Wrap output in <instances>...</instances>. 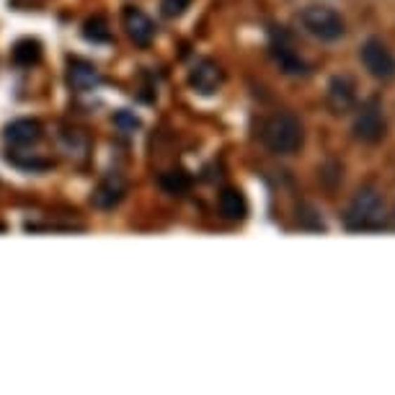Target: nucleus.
Instances as JSON below:
<instances>
[{"label": "nucleus", "mask_w": 395, "mask_h": 395, "mask_svg": "<svg viewBox=\"0 0 395 395\" xmlns=\"http://www.w3.org/2000/svg\"><path fill=\"white\" fill-rule=\"evenodd\" d=\"M220 214L225 220H245L248 202L238 189H225L220 194Z\"/></svg>", "instance_id": "obj_12"}, {"label": "nucleus", "mask_w": 395, "mask_h": 395, "mask_svg": "<svg viewBox=\"0 0 395 395\" xmlns=\"http://www.w3.org/2000/svg\"><path fill=\"white\" fill-rule=\"evenodd\" d=\"M83 37H86L88 41H96V44H101V41H109L111 39V32H109V24H106V18H101V16L88 18L86 26H83Z\"/></svg>", "instance_id": "obj_15"}, {"label": "nucleus", "mask_w": 395, "mask_h": 395, "mask_svg": "<svg viewBox=\"0 0 395 395\" xmlns=\"http://www.w3.org/2000/svg\"><path fill=\"white\" fill-rule=\"evenodd\" d=\"M124 29H127V34H129V39L135 41V44H140V47H148L153 41V37H155L153 21L145 16L143 11L132 8V6L124 11Z\"/></svg>", "instance_id": "obj_8"}, {"label": "nucleus", "mask_w": 395, "mask_h": 395, "mask_svg": "<svg viewBox=\"0 0 395 395\" xmlns=\"http://www.w3.org/2000/svg\"><path fill=\"white\" fill-rule=\"evenodd\" d=\"M351 129H354L356 140H362V143H367V145L380 143L387 132V122H385L382 109H380V103L377 101L364 103L362 109H359V114H356Z\"/></svg>", "instance_id": "obj_5"}, {"label": "nucleus", "mask_w": 395, "mask_h": 395, "mask_svg": "<svg viewBox=\"0 0 395 395\" xmlns=\"http://www.w3.org/2000/svg\"><path fill=\"white\" fill-rule=\"evenodd\" d=\"M274 60H277L279 67H282L287 75H300V72H305V63L294 55L292 49H287L285 44H277V47H274Z\"/></svg>", "instance_id": "obj_14"}, {"label": "nucleus", "mask_w": 395, "mask_h": 395, "mask_svg": "<svg viewBox=\"0 0 395 395\" xmlns=\"http://www.w3.org/2000/svg\"><path fill=\"white\" fill-rule=\"evenodd\" d=\"M160 186H163L168 194H186L191 181L183 171H166V174L160 176Z\"/></svg>", "instance_id": "obj_16"}, {"label": "nucleus", "mask_w": 395, "mask_h": 395, "mask_svg": "<svg viewBox=\"0 0 395 395\" xmlns=\"http://www.w3.org/2000/svg\"><path fill=\"white\" fill-rule=\"evenodd\" d=\"M325 101L333 109V114H347V111L354 109L356 103V86L349 75H336L328 83V93H325Z\"/></svg>", "instance_id": "obj_6"}, {"label": "nucleus", "mask_w": 395, "mask_h": 395, "mask_svg": "<svg viewBox=\"0 0 395 395\" xmlns=\"http://www.w3.org/2000/svg\"><path fill=\"white\" fill-rule=\"evenodd\" d=\"M300 21L305 26V32L313 34L320 41H336L347 34V24L339 16V11H333L331 6H308L300 13Z\"/></svg>", "instance_id": "obj_3"}, {"label": "nucleus", "mask_w": 395, "mask_h": 395, "mask_svg": "<svg viewBox=\"0 0 395 395\" xmlns=\"http://www.w3.org/2000/svg\"><path fill=\"white\" fill-rule=\"evenodd\" d=\"M189 6H191V0H163V3H160V8H163V16H168V18L183 16Z\"/></svg>", "instance_id": "obj_17"}, {"label": "nucleus", "mask_w": 395, "mask_h": 395, "mask_svg": "<svg viewBox=\"0 0 395 395\" xmlns=\"http://www.w3.org/2000/svg\"><path fill=\"white\" fill-rule=\"evenodd\" d=\"M189 83H191V88H194L197 93H202V96L214 93V91L220 88V83H222L220 65L212 63V60H202V63H199L197 67L191 70Z\"/></svg>", "instance_id": "obj_7"}, {"label": "nucleus", "mask_w": 395, "mask_h": 395, "mask_svg": "<svg viewBox=\"0 0 395 395\" xmlns=\"http://www.w3.org/2000/svg\"><path fill=\"white\" fill-rule=\"evenodd\" d=\"M41 137V127L34 119H16L6 127V140L11 145H32Z\"/></svg>", "instance_id": "obj_11"}, {"label": "nucleus", "mask_w": 395, "mask_h": 395, "mask_svg": "<svg viewBox=\"0 0 395 395\" xmlns=\"http://www.w3.org/2000/svg\"><path fill=\"white\" fill-rule=\"evenodd\" d=\"M114 122H117L119 127H124V129H135L140 122H137V117H132V114H127V111H119L117 117H114Z\"/></svg>", "instance_id": "obj_18"}, {"label": "nucleus", "mask_w": 395, "mask_h": 395, "mask_svg": "<svg viewBox=\"0 0 395 395\" xmlns=\"http://www.w3.org/2000/svg\"><path fill=\"white\" fill-rule=\"evenodd\" d=\"M67 80L75 91H93L98 83H101V75L91 63H83V60H72L70 67H67Z\"/></svg>", "instance_id": "obj_10"}, {"label": "nucleus", "mask_w": 395, "mask_h": 395, "mask_svg": "<svg viewBox=\"0 0 395 395\" xmlns=\"http://www.w3.org/2000/svg\"><path fill=\"white\" fill-rule=\"evenodd\" d=\"M41 60V44L37 39H21L13 44V63L21 67H32Z\"/></svg>", "instance_id": "obj_13"}, {"label": "nucleus", "mask_w": 395, "mask_h": 395, "mask_svg": "<svg viewBox=\"0 0 395 395\" xmlns=\"http://www.w3.org/2000/svg\"><path fill=\"white\" fill-rule=\"evenodd\" d=\"M349 230H377L385 222V207L377 191L362 189L356 191V197L351 199L347 214H344Z\"/></svg>", "instance_id": "obj_2"}, {"label": "nucleus", "mask_w": 395, "mask_h": 395, "mask_svg": "<svg viewBox=\"0 0 395 395\" xmlns=\"http://www.w3.org/2000/svg\"><path fill=\"white\" fill-rule=\"evenodd\" d=\"M302 140H305V129H302V122L290 111H279V114H271L264 127H261V143L266 145L271 153L277 155H292L302 148Z\"/></svg>", "instance_id": "obj_1"}, {"label": "nucleus", "mask_w": 395, "mask_h": 395, "mask_svg": "<svg viewBox=\"0 0 395 395\" xmlns=\"http://www.w3.org/2000/svg\"><path fill=\"white\" fill-rule=\"evenodd\" d=\"M127 194V183L122 176L111 174L106 176L98 186H96L93 191V205L98 207V209H111V207H117L122 199H124Z\"/></svg>", "instance_id": "obj_9"}, {"label": "nucleus", "mask_w": 395, "mask_h": 395, "mask_svg": "<svg viewBox=\"0 0 395 395\" xmlns=\"http://www.w3.org/2000/svg\"><path fill=\"white\" fill-rule=\"evenodd\" d=\"M359 60H362L364 70L370 72L372 78L377 80H390L395 78V55L390 52L385 41L372 37L362 44L359 49Z\"/></svg>", "instance_id": "obj_4"}]
</instances>
